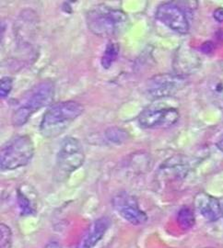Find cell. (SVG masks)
Instances as JSON below:
<instances>
[{
  "mask_svg": "<svg viewBox=\"0 0 223 248\" xmlns=\"http://www.w3.org/2000/svg\"><path fill=\"white\" fill-rule=\"evenodd\" d=\"M83 111L84 106L78 101L57 102L45 111L40 124V133L45 138H55L61 135Z\"/></svg>",
  "mask_w": 223,
  "mask_h": 248,
  "instance_id": "1",
  "label": "cell"
},
{
  "mask_svg": "<svg viewBox=\"0 0 223 248\" xmlns=\"http://www.w3.org/2000/svg\"><path fill=\"white\" fill-rule=\"evenodd\" d=\"M86 22L93 34L103 38H114L125 32L128 27V17L120 9L98 5L88 11Z\"/></svg>",
  "mask_w": 223,
  "mask_h": 248,
  "instance_id": "2",
  "label": "cell"
},
{
  "mask_svg": "<svg viewBox=\"0 0 223 248\" xmlns=\"http://www.w3.org/2000/svg\"><path fill=\"white\" fill-rule=\"evenodd\" d=\"M34 155V145L28 135H18L9 140L1 149L0 168L10 171L25 167Z\"/></svg>",
  "mask_w": 223,
  "mask_h": 248,
  "instance_id": "3",
  "label": "cell"
},
{
  "mask_svg": "<svg viewBox=\"0 0 223 248\" xmlns=\"http://www.w3.org/2000/svg\"><path fill=\"white\" fill-rule=\"evenodd\" d=\"M85 162V154L81 142L72 136L63 139L56 156V168L63 175H70Z\"/></svg>",
  "mask_w": 223,
  "mask_h": 248,
  "instance_id": "4",
  "label": "cell"
},
{
  "mask_svg": "<svg viewBox=\"0 0 223 248\" xmlns=\"http://www.w3.org/2000/svg\"><path fill=\"white\" fill-rule=\"evenodd\" d=\"M188 85L186 77L177 74L156 75L147 83V93L152 98L172 97L185 89Z\"/></svg>",
  "mask_w": 223,
  "mask_h": 248,
  "instance_id": "5",
  "label": "cell"
},
{
  "mask_svg": "<svg viewBox=\"0 0 223 248\" xmlns=\"http://www.w3.org/2000/svg\"><path fill=\"white\" fill-rule=\"evenodd\" d=\"M178 109L172 107H152L138 116V124L143 129H166L178 122Z\"/></svg>",
  "mask_w": 223,
  "mask_h": 248,
  "instance_id": "6",
  "label": "cell"
},
{
  "mask_svg": "<svg viewBox=\"0 0 223 248\" xmlns=\"http://www.w3.org/2000/svg\"><path fill=\"white\" fill-rule=\"evenodd\" d=\"M156 18L170 30L181 35L188 34L190 29L185 10L174 2L161 4L155 13Z\"/></svg>",
  "mask_w": 223,
  "mask_h": 248,
  "instance_id": "7",
  "label": "cell"
},
{
  "mask_svg": "<svg viewBox=\"0 0 223 248\" xmlns=\"http://www.w3.org/2000/svg\"><path fill=\"white\" fill-rule=\"evenodd\" d=\"M113 207L124 220L133 225H141L148 221V216L139 208L137 199L126 192L114 197Z\"/></svg>",
  "mask_w": 223,
  "mask_h": 248,
  "instance_id": "8",
  "label": "cell"
},
{
  "mask_svg": "<svg viewBox=\"0 0 223 248\" xmlns=\"http://www.w3.org/2000/svg\"><path fill=\"white\" fill-rule=\"evenodd\" d=\"M54 98V83L51 80H45L28 91L20 106L34 114L40 108L50 105Z\"/></svg>",
  "mask_w": 223,
  "mask_h": 248,
  "instance_id": "9",
  "label": "cell"
},
{
  "mask_svg": "<svg viewBox=\"0 0 223 248\" xmlns=\"http://www.w3.org/2000/svg\"><path fill=\"white\" fill-rule=\"evenodd\" d=\"M196 211L207 222H216L223 216V208L220 201L206 192H199L194 199Z\"/></svg>",
  "mask_w": 223,
  "mask_h": 248,
  "instance_id": "10",
  "label": "cell"
},
{
  "mask_svg": "<svg viewBox=\"0 0 223 248\" xmlns=\"http://www.w3.org/2000/svg\"><path fill=\"white\" fill-rule=\"evenodd\" d=\"M111 226V220L108 217H101L92 222L89 229L84 233L78 248H93L106 233Z\"/></svg>",
  "mask_w": 223,
  "mask_h": 248,
  "instance_id": "11",
  "label": "cell"
},
{
  "mask_svg": "<svg viewBox=\"0 0 223 248\" xmlns=\"http://www.w3.org/2000/svg\"><path fill=\"white\" fill-rule=\"evenodd\" d=\"M38 18L35 12L32 9H25L21 12L18 18H17L15 31L17 39L21 42H26L25 40L32 38V35L34 34V31L37 29Z\"/></svg>",
  "mask_w": 223,
  "mask_h": 248,
  "instance_id": "12",
  "label": "cell"
},
{
  "mask_svg": "<svg viewBox=\"0 0 223 248\" xmlns=\"http://www.w3.org/2000/svg\"><path fill=\"white\" fill-rule=\"evenodd\" d=\"M190 166L188 160L184 156L176 155L166 160L163 165H161V174L163 177L170 179H182L188 175Z\"/></svg>",
  "mask_w": 223,
  "mask_h": 248,
  "instance_id": "13",
  "label": "cell"
},
{
  "mask_svg": "<svg viewBox=\"0 0 223 248\" xmlns=\"http://www.w3.org/2000/svg\"><path fill=\"white\" fill-rule=\"evenodd\" d=\"M173 66L175 74L187 78V75L196 70L199 66V58L196 53L189 49H180L175 57Z\"/></svg>",
  "mask_w": 223,
  "mask_h": 248,
  "instance_id": "14",
  "label": "cell"
},
{
  "mask_svg": "<svg viewBox=\"0 0 223 248\" xmlns=\"http://www.w3.org/2000/svg\"><path fill=\"white\" fill-rule=\"evenodd\" d=\"M17 202L23 216L34 215L37 211V194L29 185H22L17 189Z\"/></svg>",
  "mask_w": 223,
  "mask_h": 248,
  "instance_id": "15",
  "label": "cell"
},
{
  "mask_svg": "<svg viewBox=\"0 0 223 248\" xmlns=\"http://www.w3.org/2000/svg\"><path fill=\"white\" fill-rule=\"evenodd\" d=\"M118 54H119V45L116 43L110 42L106 45L104 53L102 56V60H101L102 66L104 69H109L113 65V63L116 62Z\"/></svg>",
  "mask_w": 223,
  "mask_h": 248,
  "instance_id": "16",
  "label": "cell"
},
{
  "mask_svg": "<svg viewBox=\"0 0 223 248\" xmlns=\"http://www.w3.org/2000/svg\"><path fill=\"white\" fill-rule=\"evenodd\" d=\"M105 137L108 141L116 145H121L129 138L128 133L119 127H110L105 131Z\"/></svg>",
  "mask_w": 223,
  "mask_h": 248,
  "instance_id": "17",
  "label": "cell"
},
{
  "mask_svg": "<svg viewBox=\"0 0 223 248\" xmlns=\"http://www.w3.org/2000/svg\"><path fill=\"white\" fill-rule=\"evenodd\" d=\"M177 222L182 229L184 230L191 229L196 223L195 214L193 213V211L188 207H183L182 209H180L177 214Z\"/></svg>",
  "mask_w": 223,
  "mask_h": 248,
  "instance_id": "18",
  "label": "cell"
},
{
  "mask_svg": "<svg viewBox=\"0 0 223 248\" xmlns=\"http://www.w3.org/2000/svg\"><path fill=\"white\" fill-rule=\"evenodd\" d=\"M0 247L1 248H11L12 247V232L8 225L0 224Z\"/></svg>",
  "mask_w": 223,
  "mask_h": 248,
  "instance_id": "19",
  "label": "cell"
},
{
  "mask_svg": "<svg viewBox=\"0 0 223 248\" xmlns=\"http://www.w3.org/2000/svg\"><path fill=\"white\" fill-rule=\"evenodd\" d=\"M13 87V80L9 77H4L0 82V96L1 99L6 98L9 95Z\"/></svg>",
  "mask_w": 223,
  "mask_h": 248,
  "instance_id": "20",
  "label": "cell"
},
{
  "mask_svg": "<svg viewBox=\"0 0 223 248\" xmlns=\"http://www.w3.org/2000/svg\"><path fill=\"white\" fill-rule=\"evenodd\" d=\"M213 18L218 22H223V8H218L213 12Z\"/></svg>",
  "mask_w": 223,
  "mask_h": 248,
  "instance_id": "21",
  "label": "cell"
},
{
  "mask_svg": "<svg viewBox=\"0 0 223 248\" xmlns=\"http://www.w3.org/2000/svg\"><path fill=\"white\" fill-rule=\"evenodd\" d=\"M45 248H62L61 245L58 243V242H55V241H52L50 242L49 244H47L45 246Z\"/></svg>",
  "mask_w": 223,
  "mask_h": 248,
  "instance_id": "22",
  "label": "cell"
},
{
  "mask_svg": "<svg viewBox=\"0 0 223 248\" xmlns=\"http://www.w3.org/2000/svg\"><path fill=\"white\" fill-rule=\"evenodd\" d=\"M217 147H218L219 150L222 151L223 153V135L222 136V138L217 142Z\"/></svg>",
  "mask_w": 223,
  "mask_h": 248,
  "instance_id": "23",
  "label": "cell"
}]
</instances>
